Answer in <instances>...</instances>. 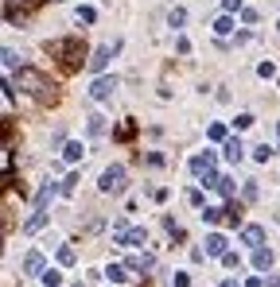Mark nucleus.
<instances>
[{"label": "nucleus", "instance_id": "1", "mask_svg": "<svg viewBox=\"0 0 280 287\" xmlns=\"http://www.w3.org/2000/svg\"><path fill=\"white\" fill-rule=\"evenodd\" d=\"M12 82H16L27 97H35L39 105H55V101H59V86L47 78L43 70H35V66H20V74H16Z\"/></svg>", "mask_w": 280, "mask_h": 287}, {"label": "nucleus", "instance_id": "2", "mask_svg": "<svg viewBox=\"0 0 280 287\" xmlns=\"http://www.w3.org/2000/svg\"><path fill=\"white\" fill-rule=\"evenodd\" d=\"M47 55H55L63 70H78L82 66V58H86V43L78 39V35H67V39H51L47 43Z\"/></svg>", "mask_w": 280, "mask_h": 287}, {"label": "nucleus", "instance_id": "3", "mask_svg": "<svg viewBox=\"0 0 280 287\" xmlns=\"http://www.w3.org/2000/svg\"><path fill=\"white\" fill-rule=\"evenodd\" d=\"M97 186H101V194H121V190H125V167H121V163L105 167V171H101V182H97Z\"/></svg>", "mask_w": 280, "mask_h": 287}, {"label": "nucleus", "instance_id": "4", "mask_svg": "<svg viewBox=\"0 0 280 287\" xmlns=\"http://www.w3.org/2000/svg\"><path fill=\"white\" fill-rule=\"evenodd\" d=\"M113 93H117V78H97V82L90 86V97H93V101H109Z\"/></svg>", "mask_w": 280, "mask_h": 287}, {"label": "nucleus", "instance_id": "5", "mask_svg": "<svg viewBox=\"0 0 280 287\" xmlns=\"http://www.w3.org/2000/svg\"><path fill=\"white\" fill-rule=\"evenodd\" d=\"M117 47H121V43H113V47H97V51L90 55V70H93V74H101V70L109 66V58H113Z\"/></svg>", "mask_w": 280, "mask_h": 287}, {"label": "nucleus", "instance_id": "6", "mask_svg": "<svg viewBox=\"0 0 280 287\" xmlns=\"http://www.w3.org/2000/svg\"><path fill=\"white\" fill-rule=\"evenodd\" d=\"M241 244H249V248H261V244H265V229H261V225H245V229H241Z\"/></svg>", "mask_w": 280, "mask_h": 287}, {"label": "nucleus", "instance_id": "7", "mask_svg": "<svg viewBox=\"0 0 280 287\" xmlns=\"http://www.w3.org/2000/svg\"><path fill=\"white\" fill-rule=\"evenodd\" d=\"M23 272H27V276H43V272H47L43 252H27V256H23Z\"/></svg>", "mask_w": 280, "mask_h": 287}, {"label": "nucleus", "instance_id": "8", "mask_svg": "<svg viewBox=\"0 0 280 287\" xmlns=\"http://www.w3.org/2000/svg\"><path fill=\"white\" fill-rule=\"evenodd\" d=\"M230 248H226V237L222 233H210L207 237V256H226Z\"/></svg>", "mask_w": 280, "mask_h": 287}, {"label": "nucleus", "instance_id": "9", "mask_svg": "<svg viewBox=\"0 0 280 287\" xmlns=\"http://www.w3.org/2000/svg\"><path fill=\"white\" fill-rule=\"evenodd\" d=\"M191 171H195V175H207V171H214V155H195V159H191Z\"/></svg>", "mask_w": 280, "mask_h": 287}, {"label": "nucleus", "instance_id": "10", "mask_svg": "<svg viewBox=\"0 0 280 287\" xmlns=\"http://www.w3.org/2000/svg\"><path fill=\"white\" fill-rule=\"evenodd\" d=\"M253 268L257 272H269V268H273V252H269V248H257L253 252Z\"/></svg>", "mask_w": 280, "mask_h": 287}, {"label": "nucleus", "instance_id": "11", "mask_svg": "<svg viewBox=\"0 0 280 287\" xmlns=\"http://www.w3.org/2000/svg\"><path fill=\"white\" fill-rule=\"evenodd\" d=\"M241 155H245V144H241L237 136H233V140H226V159H230V163H237Z\"/></svg>", "mask_w": 280, "mask_h": 287}, {"label": "nucleus", "instance_id": "12", "mask_svg": "<svg viewBox=\"0 0 280 287\" xmlns=\"http://www.w3.org/2000/svg\"><path fill=\"white\" fill-rule=\"evenodd\" d=\"M47 225V210H35L31 218H27V225H23V233H35V229H43Z\"/></svg>", "mask_w": 280, "mask_h": 287}, {"label": "nucleus", "instance_id": "13", "mask_svg": "<svg viewBox=\"0 0 280 287\" xmlns=\"http://www.w3.org/2000/svg\"><path fill=\"white\" fill-rule=\"evenodd\" d=\"M144 241H148V229H140V225H133V229H129V237H125L129 248H137V244H144Z\"/></svg>", "mask_w": 280, "mask_h": 287}, {"label": "nucleus", "instance_id": "14", "mask_svg": "<svg viewBox=\"0 0 280 287\" xmlns=\"http://www.w3.org/2000/svg\"><path fill=\"white\" fill-rule=\"evenodd\" d=\"M113 136H117V140H133V136H137V124H133V120H121Z\"/></svg>", "mask_w": 280, "mask_h": 287}, {"label": "nucleus", "instance_id": "15", "mask_svg": "<svg viewBox=\"0 0 280 287\" xmlns=\"http://www.w3.org/2000/svg\"><path fill=\"white\" fill-rule=\"evenodd\" d=\"M39 280H43V287H59V284H63V272H59V268H47Z\"/></svg>", "mask_w": 280, "mask_h": 287}, {"label": "nucleus", "instance_id": "16", "mask_svg": "<svg viewBox=\"0 0 280 287\" xmlns=\"http://www.w3.org/2000/svg\"><path fill=\"white\" fill-rule=\"evenodd\" d=\"M125 272H129V268H125V264H109V268H105V276H109L113 284H125V280H129Z\"/></svg>", "mask_w": 280, "mask_h": 287}, {"label": "nucleus", "instance_id": "17", "mask_svg": "<svg viewBox=\"0 0 280 287\" xmlns=\"http://www.w3.org/2000/svg\"><path fill=\"white\" fill-rule=\"evenodd\" d=\"M63 155H67L70 163H78V159H82V155H86V148H82V144H78V140H74V144H67V148H63Z\"/></svg>", "mask_w": 280, "mask_h": 287}, {"label": "nucleus", "instance_id": "18", "mask_svg": "<svg viewBox=\"0 0 280 287\" xmlns=\"http://www.w3.org/2000/svg\"><path fill=\"white\" fill-rule=\"evenodd\" d=\"M226 218V210H218V206H203V221L207 225H214V221H222Z\"/></svg>", "mask_w": 280, "mask_h": 287}, {"label": "nucleus", "instance_id": "19", "mask_svg": "<svg viewBox=\"0 0 280 287\" xmlns=\"http://www.w3.org/2000/svg\"><path fill=\"white\" fill-rule=\"evenodd\" d=\"M4 4H12V8L20 4V16H27V12H35V8L43 4V0H4Z\"/></svg>", "mask_w": 280, "mask_h": 287}, {"label": "nucleus", "instance_id": "20", "mask_svg": "<svg viewBox=\"0 0 280 287\" xmlns=\"http://www.w3.org/2000/svg\"><path fill=\"white\" fill-rule=\"evenodd\" d=\"M230 31H233V20H230V16L214 20V35H218V39H222V35H230Z\"/></svg>", "mask_w": 280, "mask_h": 287}, {"label": "nucleus", "instance_id": "21", "mask_svg": "<svg viewBox=\"0 0 280 287\" xmlns=\"http://www.w3.org/2000/svg\"><path fill=\"white\" fill-rule=\"evenodd\" d=\"M86 120H90V136H101V132H105V116H97V113H90Z\"/></svg>", "mask_w": 280, "mask_h": 287}, {"label": "nucleus", "instance_id": "22", "mask_svg": "<svg viewBox=\"0 0 280 287\" xmlns=\"http://www.w3.org/2000/svg\"><path fill=\"white\" fill-rule=\"evenodd\" d=\"M74 260H78V252H74L70 244H63V248H59V264H74Z\"/></svg>", "mask_w": 280, "mask_h": 287}, {"label": "nucleus", "instance_id": "23", "mask_svg": "<svg viewBox=\"0 0 280 287\" xmlns=\"http://www.w3.org/2000/svg\"><path fill=\"white\" fill-rule=\"evenodd\" d=\"M183 20H187V12H183V8H171L167 23H171V27H183Z\"/></svg>", "mask_w": 280, "mask_h": 287}, {"label": "nucleus", "instance_id": "24", "mask_svg": "<svg viewBox=\"0 0 280 287\" xmlns=\"http://www.w3.org/2000/svg\"><path fill=\"white\" fill-rule=\"evenodd\" d=\"M269 155H273V148H269V144H261V148H253V159H257V163H269Z\"/></svg>", "mask_w": 280, "mask_h": 287}, {"label": "nucleus", "instance_id": "25", "mask_svg": "<svg viewBox=\"0 0 280 287\" xmlns=\"http://www.w3.org/2000/svg\"><path fill=\"white\" fill-rule=\"evenodd\" d=\"M78 20H82V23H93V20H97V8H78Z\"/></svg>", "mask_w": 280, "mask_h": 287}, {"label": "nucleus", "instance_id": "26", "mask_svg": "<svg viewBox=\"0 0 280 287\" xmlns=\"http://www.w3.org/2000/svg\"><path fill=\"white\" fill-rule=\"evenodd\" d=\"M207 136H210V140H226V128H222V124H210Z\"/></svg>", "mask_w": 280, "mask_h": 287}, {"label": "nucleus", "instance_id": "27", "mask_svg": "<svg viewBox=\"0 0 280 287\" xmlns=\"http://www.w3.org/2000/svg\"><path fill=\"white\" fill-rule=\"evenodd\" d=\"M74 186H78V175H67V178H63V194H74Z\"/></svg>", "mask_w": 280, "mask_h": 287}, {"label": "nucleus", "instance_id": "28", "mask_svg": "<svg viewBox=\"0 0 280 287\" xmlns=\"http://www.w3.org/2000/svg\"><path fill=\"white\" fill-rule=\"evenodd\" d=\"M233 124H237V132H241V128H249V124H253V113H241Z\"/></svg>", "mask_w": 280, "mask_h": 287}, {"label": "nucleus", "instance_id": "29", "mask_svg": "<svg viewBox=\"0 0 280 287\" xmlns=\"http://www.w3.org/2000/svg\"><path fill=\"white\" fill-rule=\"evenodd\" d=\"M257 74H261V78H273V74H277V66H273V62H261V66H257Z\"/></svg>", "mask_w": 280, "mask_h": 287}, {"label": "nucleus", "instance_id": "30", "mask_svg": "<svg viewBox=\"0 0 280 287\" xmlns=\"http://www.w3.org/2000/svg\"><path fill=\"white\" fill-rule=\"evenodd\" d=\"M241 194H245V202H253V198H257V182H245V190H241Z\"/></svg>", "mask_w": 280, "mask_h": 287}, {"label": "nucleus", "instance_id": "31", "mask_svg": "<svg viewBox=\"0 0 280 287\" xmlns=\"http://www.w3.org/2000/svg\"><path fill=\"white\" fill-rule=\"evenodd\" d=\"M171 280H175V287H187V284H191V276H187V272H175Z\"/></svg>", "mask_w": 280, "mask_h": 287}, {"label": "nucleus", "instance_id": "32", "mask_svg": "<svg viewBox=\"0 0 280 287\" xmlns=\"http://www.w3.org/2000/svg\"><path fill=\"white\" fill-rule=\"evenodd\" d=\"M222 8H226V16H230V12H237V8H241V0H222Z\"/></svg>", "mask_w": 280, "mask_h": 287}, {"label": "nucleus", "instance_id": "33", "mask_svg": "<svg viewBox=\"0 0 280 287\" xmlns=\"http://www.w3.org/2000/svg\"><path fill=\"white\" fill-rule=\"evenodd\" d=\"M269 287H280V280H277V276H269Z\"/></svg>", "mask_w": 280, "mask_h": 287}, {"label": "nucleus", "instance_id": "34", "mask_svg": "<svg viewBox=\"0 0 280 287\" xmlns=\"http://www.w3.org/2000/svg\"><path fill=\"white\" fill-rule=\"evenodd\" d=\"M245 287H261V280H249V284H245Z\"/></svg>", "mask_w": 280, "mask_h": 287}, {"label": "nucleus", "instance_id": "35", "mask_svg": "<svg viewBox=\"0 0 280 287\" xmlns=\"http://www.w3.org/2000/svg\"><path fill=\"white\" fill-rule=\"evenodd\" d=\"M222 287H237V280H226V284H222Z\"/></svg>", "mask_w": 280, "mask_h": 287}, {"label": "nucleus", "instance_id": "36", "mask_svg": "<svg viewBox=\"0 0 280 287\" xmlns=\"http://www.w3.org/2000/svg\"><path fill=\"white\" fill-rule=\"evenodd\" d=\"M277 136H280V120H277Z\"/></svg>", "mask_w": 280, "mask_h": 287}, {"label": "nucleus", "instance_id": "37", "mask_svg": "<svg viewBox=\"0 0 280 287\" xmlns=\"http://www.w3.org/2000/svg\"><path fill=\"white\" fill-rule=\"evenodd\" d=\"M55 4H63V0H55Z\"/></svg>", "mask_w": 280, "mask_h": 287}, {"label": "nucleus", "instance_id": "38", "mask_svg": "<svg viewBox=\"0 0 280 287\" xmlns=\"http://www.w3.org/2000/svg\"><path fill=\"white\" fill-rule=\"evenodd\" d=\"M277 31H280V23H277Z\"/></svg>", "mask_w": 280, "mask_h": 287}]
</instances>
